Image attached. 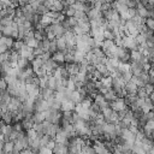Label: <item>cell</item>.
<instances>
[{"mask_svg":"<svg viewBox=\"0 0 154 154\" xmlns=\"http://www.w3.org/2000/svg\"><path fill=\"white\" fill-rule=\"evenodd\" d=\"M126 103H125V101H124V99L123 97H118L116 101H113V102H111L109 103V107L113 109V111H116V112H122V111H125V109H128L126 108Z\"/></svg>","mask_w":154,"mask_h":154,"instance_id":"cell-3","label":"cell"},{"mask_svg":"<svg viewBox=\"0 0 154 154\" xmlns=\"http://www.w3.org/2000/svg\"><path fill=\"white\" fill-rule=\"evenodd\" d=\"M84 57H85V54L83 53V52H81V51H77V49H75V52H73V58H75V63H77V64H81V61L84 59Z\"/></svg>","mask_w":154,"mask_h":154,"instance_id":"cell-30","label":"cell"},{"mask_svg":"<svg viewBox=\"0 0 154 154\" xmlns=\"http://www.w3.org/2000/svg\"><path fill=\"white\" fill-rule=\"evenodd\" d=\"M147 154H154V144L152 146V148L148 150V153H147Z\"/></svg>","mask_w":154,"mask_h":154,"instance_id":"cell-46","label":"cell"},{"mask_svg":"<svg viewBox=\"0 0 154 154\" xmlns=\"http://www.w3.org/2000/svg\"><path fill=\"white\" fill-rule=\"evenodd\" d=\"M38 154H53V149L48 147H41L38 150Z\"/></svg>","mask_w":154,"mask_h":154,"instance_id":"cell-42","label":"cell"},{"mask_svg":"<svg viewBox=\"0 0 154 154\" xmlns=\"http://www.w3.org/2000/svg\"><path fill=\"white\" fill-rule=\"evenodd\" d=\"M31 67H32L34 72L38 71L40 69H42V67H43V60H42L40 57H35V59L31 61Z\"/></svg>","mask_w":154,"mask_h":154,"instance_id":"cell-17","label":"cell"},{"mask_svg":"<svg viewBox=\"0 0 154 154\" xmlns=\"http://www.w3.org/2000/svg\"><path fill=\"white\" fill-rule=\"evenodd\" d=\"M58 65L59 64H63V63H65V54H64V52H60V51H58V52H55V53H53L52 54V57H51Z\"/></svg>","mask_w":154,"mask_h":154,"instance_id":"cell-14","label":"cell"},{"mask_svg":"<svg viewBox=\"0 0 154 154\" xmlns=\"http://www.w3.org/2000/svg\"><path fill=\"white\" fill-rule=\"evenodd\" d=\"M103 96H105V99H106V100H107L109 103H111V102H113V101H116V100L118 99L117 94L113 91V89H112V88H111V89H109V90H108V91H107V93H106Z\"/></svg>","mask_w":154,"mask_h":154,"instance_id":"cell-25","label":"cell"},{"mask_svg":"<svg viewBox=\"0 0 154 154\" xmlns=\"http://www.w3.org/2000/svg\"><path fill=\"white\" fill-rule=\"evenodd\" d=\"M32 120L35 124H42L46 120V114L45 112H34L32 114Z\"/></svg>","mask_w":154,"mask_h":154,"instance_id":"cell-16","label":"cell"},{"mask_svg":"<svg viewBox=\"0 0 154 154\" xmlns=\"http://www.w3.org/2000/svg\"><path fill=\"white\" fill-rule=\"evenodd\" d=\"M0 43L1 45H5L7 48H12L13 47V43H14V40L12 37H7V36H2L0 38Z\"/></svg>","mask_w":154,"mask_h":154,"instance_id":"cell-23","label":"cell"},{"mask_svg":"<svg viewBox=\"0 0 154 154\" xmlns=\"http://www.w3.org/2000/svg\"><path fill=\"white\" fill-rule=\"evenodd\" d=\"M17 67L20 69V70H24V69L29 67V60L25 59V58L19 57V59H18V61H17Z\"/></svg>","mask_w":154,"mask_h":154,"instance_id":"cell-27","label":"cell"},{"mask_svg":"<svg viewBox=\"0 0 154 154\" xmlns=\"http://www.w3.org/2000/svg\"><path fill=\"white\" fill-rule=\"evenodd\" d=\"M63 13L69 18V17H75V13H76V10L72 7V6H66L63 11Z\"/></svg>","mask_w":154,"mask_h":154,"instance_id":"cell-32","label":"cell"},{"mask_svg":"<svg viewBox=\"0 0 154 154\" xmlns=\"http://www.w3.org/2000/svg\"><path fill=\"white\" fill-rule=\"evenodd\" d=\"M136 11H137V14H138L141 18H148V10H147V7H146L142 2L137 1Z\"/></svg>","mask_w":154,"mask_h":154,"instance_id":"cell-11","label":"cell"},{"mask_svg":"<svg viewBox=\"0 0 154 154\" xmlns=\"http://www.w3.org/2000/svg\"><path fill=\"white\" fill-rule=\"evenodd\" d=\"M48 109H49V105H48L47 100H45L41 95L37 96L35 99V102H34V111L35 112H45Z\"/></svg>","mask_w":154,"mask_h":154,"instance_id":"cell-1","label":"cell"},{"mask_svg":"<svg viewBox=\"0 0 154 154\" xmlns=\"http://www.w3.org/2000/svg\"><path fill=\"white\" fill-rule=\"evenodd\" d=\"M100 81H101V83L103 84V87L112 88V77H102Z\"/></svg>","mask_w":154,"mask_h":154,"instance_id":"cell-38","label":"cell"},{"mask_svg":"<svg viewBox=\"0 0 154 154\" xmlns=\"http://www.w3.org/2000/svg\"><path fill=\"white\" fill-rule=\"evenodd\" d=\"M57 67H58V64H57L52 58L48 59V60H46V61L43 63V69L46 70L47 75H52V73L55 71Z\"/></svg>","mask_w":154,"mask_h":154,"instance_id":"cell-7","label":"cell"},{"mask_svg":"<svg viewBox=\"0 0 154 154\" xmlns=\"http://www.w3.org/2000/svg\"><path fill=\"white\" fill-rule=\"evenodd\" d=\"M152 140H153V142H154V131L152 132Z\"/></svg>","mask_w":154,"mask_h":154,"instance_id":"cell-48","label":"cell"},{"mask_svg":"<svg viewBox=\"0 0 154 154\" xmlns=\"http://www.w3.org/2000/svg\"><path fill=\"white\" fill-rule=\"evenodd\" d=\"M49 46H51V41L46 37L42 41H38V48H41L43 53H46V52L49 53Z\"/></svg>","mask_w":154,"mask_h":154,"instance_id":"cell-21","label":"cell"},{"mask_svg":"<svg viewBox=\"0 0 154 154\" xmlns=\"http://www.w3.org/2000/svg\"><path fill=\"white\" fill-rule=\"evenodd\" d=\"M10 53H11V52H8V51H7V52H5V53L0 54V64L8 61V58H10Z\"/></svg>","mask_w":154,"mask_h":154,"instance_id":"cell-41","label":"cell"},{"mask_svg":"<svg viewBox=\"0 0 154 154\" xmlns=\"http://www.w3.org/2000/svg\"><path fill=\"white\" fill-rule=\"evenodd\" d=\"M143 71H144V69L138 61H134L130 64V72L132 73V76H140Z\"/></svg>","mask_w":154,"mask_h":154,"instance_id":"cell-9","label":"cell"},{"mask_svg":"<svg viewBox=\"0 0 154 154\" xmlns=\"http://www.w3.org/2000/svg\"><path fill=\"white\" fill-rule=\"evenodd\" d=\"M25 43H24V41L23 40H17V41H14V43H13V51L14 52H18L19 53V51L23 48V46H24Z\"/></svg>","mask_w":154,"mask_h":154,"instance_id":"cell-34","label":"cell"},{"mask_svg":"<svg viewBox=\"0 0 154 154\" xmlns=\"http://www.w3.org/2000/svg\"><path fill=\"white\" fill-rule=\"evenodd\" d=\"M0 135H1V124H0Z\"/></svg>","mask_w":154,"mask_h":154,"instance_id":"cell-50","label":"cell"},{"mask_svg":"<svg viewBox=\"0 0 154 154\" xmlns=\"http://www.w3.org/2000/svg\"><path fill=\"white\" fill-rule=\"evenodd\" d=\"M13 22H14V17L7 14V16H4V17L1 18L0 25H1V26H10V25H12Z\"/></svg>","mask_w":154,"mask_h":154,"instance_id":"cell-22","label":"cell"},{"mask_svg":"<svg viewBox=\"0 0 154 154\" xmlns=\"http://www.w3.org/2000/svg\"><path fill=\"white\" fill-rule=\"evenodd\" d=\"M54 140H55V142H57V143H61V144H65V146H67V144H69V142H70V138H69L67 134H66L63 129H60V130L57 132V135H55Z\"/></svg>","mask_w":154,"mask_h":154,"instance_id":"cell-6","label":"cell"},{"mask_svg":"<svg viewBox=\"0 0 154 154\" xmlns=\"http://www.w3.org/2000/svg\"><path fill=\"white\" fill-rule=\"evenodd\" d=\"M75 107L76 105L73 102H71L70 100H66L64 102H61V109L63 112H70V111H75Z\"/></svg>","mask_w":154,"mask_h":154,"instance_id":"cell-18","label":"cell"},{"mask_svg":"<svg viewBox=\"0 0 154 154\" xmlns=\"http://www.w3.org/2000/svg\"><path fill=\"white\" fill-rule=\"evenodd\" d=\"M40 95H41L45 100H49V99H52V97L55 96V91L52 90V89H49V88H45V89L41 90V94H40Z\"/></svg>","mask_w":154,"mask_h":154,"instance_id":"cell-20","label":"cell"},{"mask_svg":"<svg viewBox=\"0 0 154 154\" xmlns=\"http://www.w3.org/2000/svg\"><path fill=\"white\" fill-rule=\"evenodd\" d=\"M128 14H129V19L134 18L135 16H137V11H136V8H129Z\"/></svg>","mask_w":154,"mask_h":154,"instance_id":"cell-44","label":"cell"},{"mask_svg":"<svg viewBox=\"0 0 154 154\" xmlns=\"http://www.w3.org/2000/svg\"><path fill=\"white\" fill-rule=\"evenodd\" d=\"M94 102L101 108V111L105 109V108H107V107H109V102L105 99L103 95H101V94H99V93L94 95Z\"/></svg>","mask_w":154,"mask_h":154,"instance_id":"cell-5","label":"cell"},{"mask_svg":"<svg viewBox=\"0 0 154 154\" xmlns=\"http://www.w3.org/2000/svg\"><path fill=\"white\" fill-rule=\"evenodd\" d=\"M130 55H131V63H134V61H138L141 59L142 53L140 51H131Z\"/></svg>","mask_w":154,"mask_h":154,"instance_id":"cell-35","label":"cell"},{"mask_svg":"<svg viewBox=\"0 0 154 154\" xmlns=\"http://www.w3.org/2000/svg\"><path fill=\"white\" fill-rule=\"evenodd\" d=\"M55 41H57V48H58V51L65 52L66 51V40H65V37L64 36L57 37Z\"/></svg>","mask_w":154,"mask_h":154,"instance_id":"cell-19","label":"cell"},{"mask_svg":"<svg viewBox=\"0 0 154 154\" xmlns=\"http://www.w3.org/2000/svg\"><path fill=\"white\" fill-rule=\"evenodd\" d=\"M65 69H66L69 76H76L79 72V64H77V63H66Z\"/></svg>","mask_w":154,"mask_h":154,"instance_id":"cell-8","label":"cell"},{"mask_svg":"<svg viewBox=\"0 0 154 154\" xmlns=\"http://www.w3.org/2000/svg\"><path fill=\"white\" fill-rule=\"evenodd\" d=\"M26 136H28V138H30V140H34V138L38 137V136H37V132L35 131V129H34V128L26 131Z\"/></svg>","mask_w":154,"mask_h":154,"instance_id":"cell-40","label":"cell"},{"mask_svg":"<svg viewBox=\"0 0 154 154\" xmlns=\"http://www.w3.org/2000/svg\"><path fill=\"white\" fill-rule=\"evenodd\" d=\"M66 20H67V23H69V26H70L71 29H73L76 25H78V20H77L75 17H69Z\"/></svg>","mask_w":154,"mask_h":154,"instance_id":"cell-39","label":"cell"},{"mask_svg":"<svg viewBox=\"0 0 154 154\" xmlns=\"http://www.w3.org/2000/svg\"><path fill=\"white\" fill-rule=\"evenodd\" d=\"M2 114H4V112H2V109H1V106H0V118H2Z\"/></svg>","mask_w":154,"mask_h":154,"instance_id":"cell-47","label":"cell"},{"mask_svg":"<svg viewBox=\"0 0 154 154\" xmlns=\"http://www.w3.org/2000/svg\"><path fill=\"white\" fill-rule=\"evenodd\" d=\"M137 89L138 87L132 82V81H129L125 83V93L129 94V95H136L137 94Z\"/></svg>","mask_w":154,"mask_h":154,"instance_id":"cell-10","label":"cell"},{"mask_svg":"<svg viewBox=\"0 0 154 154\" xmlns=\"http://www.w3.org/2000/svg\"><path fill=\"white\" fill-rule=\"evenodd\" d=\"M87 16H88L89 20H96V19H99V18L103 17V16H102V12H101L100 10L94 8V7H93L88 13H87Z\"/></svg>","mask_w":154,"mask_h":154,"instance_id":"cell-12","label":"cell"},{"mask_svg":"<svg viewBox=\"0 0 154 154\" xmlns=\"http://www.w3.org/2000/svg\"><path fill=\"white\" fill-rule=\"evenodd\" d=\"M144 89H146V91L148 93V95H150V94L154 91V84H152V83H147V84L144 85Z\"/></svg>","mask_w":154,"mask_h":154,"instance_id":"cell-43","label":"cell"},{"mask_svg":"<svg viewBox=\"0 0 154 154\" xmlns=\"http://www.w3.org/2000/svg\"><path fill=\"white\" fill-rule=\"evenodd\" d=\"M53 154H69L67 146L61 144V143H55L53 148Z\"/></svg>","mask_w":154,"mask_h":154,"instance_id":"cell-13","label":"cell"},{"mask_svg":"<svg viewBox=\"0 0 154 154\" xmlns=\"http://www.w3.org/2000/svg\"><path fill=\"white\" fill-rule=\"evenodd\" d=\"M57 84H58V79L53 75H49L48 76V88L57 91Z\"/></svg>","mask_w":154,"mask_h":154,"instance_id":"cell-24","label":"cell"},{"mask_svg":"<svg viewBox=\"0 0 154 154\" xmlns=\"http://www.w3.org/2000/svg\"><path fill=\"white\" fill-rule=\"evenodd\" d=\"M61 118H63V113H60V111L49 109V113H48L46 120L52 124H59L61 122Z\"/></svg>","mask_w":154,"mask_h":154,"instance_id":"cell-2","label":"cell"},{"mask_svg":"<svg viewBox=\"0 0 154 154\" xmlns=\"http://www.w3.org/2000/svg\"><path fill=\"white\" fill-rule=\"evenodd\" d=\"M19 55H20L22 58L28 59L29 61H32V60L35 59V55H34V48H31V47L24 45L23 48L19 51Z\"/></svg>","mask_w":154,"mask_h":154,"instance_id":"cell-4","label":"cell"},{"mask_svg":"<svg viewBox=\"0 0 154 154\" xmlns=\"http://www.w3.org/2000/svg\"><path fill=\"white\" fill-rule=\"evenodd\" d=\"M23 41H24V43H25L26 46H29V47H31V48H37V47H38V41H37L36 38H34V37H32V38H26V37H25Z\"/></svg>","mask_w":154,"mask_h":154,"instance_id":"cell-29","label":"cell"},{"mask_svg":"<svg viewBox=\"0 0 154 154\" xmlns=\"http://www.w3.org/2000/svg\"><path fill=\"white\" fill-rule=\"evenodd\" d=\"M116 45V42L113 41V40H103L102 41V45H101V49L103 51V52H107L111 47H113Z\"/></svg>","mask_w":154,"mask_h":154,"instance_id":"cell-26","label":"cell"},{"mask_svg":"<svg viewBox=\"0 0 154 154\" xmlns=\"http://www.w3.org/2000/svg\"><path fill=\"white\" fill-rule=\"evenodd\" d=\"M2 36H4V35H2V32H1V31H0V38H1V37H2Z\"/></svg>","mask_w":154,"mask_h":154,"instance_id":"cell-49","label":"cell"},{"mask_svg":"<svg viewBox=\"0 0 154 154\" xmlns=\"http://www.w3.org/2000/svg\"><path fill=\"white\" fill-rule=\"evenodd\" d=\"M2 122L5 123V124H11L12 122H13V112H11V111H8V112H5L4 114H2Z\"/></svg>","mask_w":154,"mask_h":154,"instance_id":"cell-28","label":"cell"},{"mask_svg":"<svg viewBox=\"0 0 154 154\" xmlns=\"http://www.w3.org/2000/svg\"><path fill=\"white\" fill-rule=\"evenodd\" d=\"M51 140H53V138L51 136H48V135H43L42 137H40V144H41V147H47V144L49 143Z\"/></svg>","mask_w":154,"mask_h":154,"instance_id":"cell-36","label":"cell"},{"mask_svg":"<svg viewBox=\"0 0 154 154\" xmlns=\"http://www.w3.org/2000/svg\"><path fill=\"white\" fill-rule=\"evenodd\" d=\"M144 25H146L149 30L154 31V18H150V17L146 18V20H144Z\"/></svg>","mask_w":154,"mask_h":154,"instance_id":"cell-37","label":"cell"},{"mask_svg":"<svg viewBox=\"0 0 154 154\" xmlns=\"http://www.w3.org/2000/svg\"><path fill=\"white\" fill-rule=\"evenodd\" d=\"M83 99H84V97H83V96L79 94V91H78V90H73V91L71 93V96H70V101H71V102H73L75 105H78V103H81Z\"/></svg>","mask_w":154,"mask_h":154,"instance_id":"cell-15","label":"cell"},{"mask_svg":"<svg viewBox=\"0 0 154 154\" xmlns=\"http://www.w3.org/2000/svg\"><path fill=\"white\" fill-rule=\"evenodd\" d=\"M13 148H14V142L10 141V142H5L4 143V153H13Z\"/></svg>","mask_w":154,"mask_h":154,"instance_id":"cell-31","label":"cell"},{"mask_svg":"<svg viewBox=\"0 0 154 154\" xmlns=\"http://www.w3.org/2000/svg\"><path fill=\"white\" fill-rule=\"evenodd\" d=\"M42 53H43V52H42L41 48H38V47H37V48H34V55H35V57H40Z\"/></svg>","mask_w":154,"mask_h":154,"instance_id":"cell-45","label":"cell"},{"mask_svg":"<svg viewBox=\"0 0 154 154\" xmlns=\"http://www.w3.org/2000/svg\"><path fill=\"white\" fill-rule=\"evenodd\" d=\"M137 97H140V99H147L149 95H148V93L146 91V89H144V87H138V89H137Z\"/></svg>","mask_w":154,"mask_h":154,"instance_id":"cell-33","label":"cell"}]
</instances>
